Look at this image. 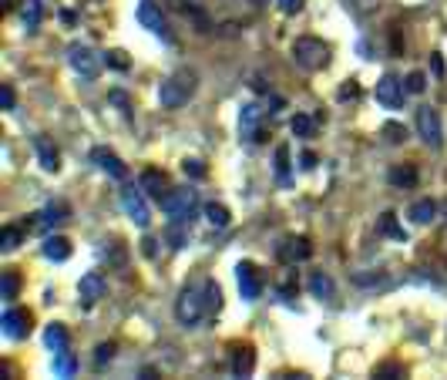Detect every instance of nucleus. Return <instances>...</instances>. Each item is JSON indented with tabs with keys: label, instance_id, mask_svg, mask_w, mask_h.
Here are the masks:
<instances>
[{
	"label": "nucleus",
	"instance_id": "nucleus-1",
	"mask_svg": "<svg viewBox=\"0 0 447 380\" xmlns=\"http://www.w3.org/2000/svg\"><path fill=\"white\" fill-rule=\"evenodd\" d=\"M196 91H198V74L182 68V71H175V74H168L165 81H162V88H158V105L168 108V112H179V108H185V105L192 101Z\"/></svg>",
	"mask_w": 447,
	"mask_h": 380
},
{
	"label": "nucleus",
	"instance_id": "nucleus-2",
	"mask_svg": "<svg viewBox=\"0 0 447 380\" xmlns=\"http://www.w3.org/2000/svg\"><path fill=\"white\" fill-rule=\"evenodd\" d=\"M293 61L296 68L303 71H323L330 64V44L320 41V37H296L293 41Z\"/></svg>",
	"mask_w": 447,
	"mask_h": 380
},
{
	"label": "nucleus",
	"instance_id": "nucleus-3",
	"mask_svg": "<svg viewBox=\"0 0 447 380\" xmlns=\"http://www.w3.org/2000/svg\"><path fill=\"white\" fill-rule=\"evenodd\" d=\"M162 209L168 212V219L175 225H192L198 212V196L196 189H172L165 198H162Z\"/></svg>",
	"mask_w": 447,
	"mask_h": 380
},
{
	"label": "nucleus",
	"instance_id": "nucleus-4",
	"mask_svg": "<svg viewBox=\"0 0 447 380\" xmlns=\"http://www.w3.org/2000/svg\"><path fill=\"white\" fill-rule=\"evenodd\" d=\"M202 316H209V310H205V290L185 286L182 293H179V299H175V320L182 326H198Z\"/></svg>",
	"mask_w": 447,
	"mask_h": 380
},
{
	"label": "nucleus",
	"instance_id": "nucleus-5",
	"mask_svg": "<svg viewBox=\"0 0 447 380\" xmlns=\"http://www.w3.org/2000/svg\"><path fill=\"white\" fill-rule=\"evenodd\" d=\"M68 64L71 71L84 78V81H95L101 74V64H105V57L95 51V47H88V44H71L68 47Z\"/></svg>",
	"mask_w": 447,
	"mask_h": 380
},
{
	"label": "nucleus",
	"instance_id": "nucleus-6",
	"mask_svg": "<svg viewBox=\"0 0 447 380\" xmlns=\"http://www.w3.org/2000/svg\"><path fill=\"white\" fill-rule=\"evenodd\" d=\"M417 135L434 152L444 145V121H441V112L437 108H431V105H420L417 108Z\"/></svg>",
	"mask_w": 447,
	"mask_h": 380
},
{
	"label": "nucleus",
	"instance_id": "nucleus-7",
	"mask_svg": "<svg viewBox=\"0 0 447 380\" xmlns=\"http://www.w3.org/2000/svg\"><path fill=\"white\" fill-rule=\"evenodd\" d=\"M121 209L131 222L138 225V229H148L152 225V212H148V202H145V192H141V185H125L121 189Z\"/></svg>",
	"mask_w": 447,
	"mask_h": 380
},
{
	"label": "nucleus",
	"instance_id": "nucleus-8",
	"mask_svg": "<svg viewBox=\"0 0 447 380\" xmlns=\"http://www.w3.org/2000/svg\"><path fill=\"white\" fill-rule=\"evenodd\" d=\"M377 105L380 108H387V112H397V108H404V95H407V85L397 78V74H383L377 81Z\"/></svg>",
	"mask_w": 447,
	"mask_h": 380
},
{
	"label": "nucleus",
	"instance_id": "nucleus-9",
	"mask_svg": "<svg viewBox=\"0 0 447 380\" xmlns=\"http://www.w3.org/2000/svg\"><path fill=\"white\" fill-rule=\"evenodd\" d=\"M138 24L152 30L155 37H162L165 44L175 41V37H172V30H168V24H165V17H162V11L155 7L152 0H141V4H138Z\"/></svg>",
	"mask_w": 447,
	"mask_h": 380
},
{
	"label": "nucleus",
	"instance_id": "nucleus-10",
	"mask_svg": "<svg viewBox=\"0 0 447 380\" xmlns=\"http://www.w3.org/2000/svg\"><path fill=\"white\" fill-rule=\"evenodd\" d=\"M236 283H239V293H242L246 303H256V299L263 296V276H259V269L252 266V263H239Z\"/></svg>",
	"mask_w": 447,
	"mask_h": 380
},
{
	"label": "nucleus",
	"instance_id": "nucleus-11",
	"mask_svg": "<svg viewBox=\"0 0 447 380\" xmlns=\"http://www.w3.org/2000/svg\"><path fill=\"white\" fill-rule=\"evenodd\" d=\"M0 333L7 340H24L30 333V313L17 310V307H7L4 316H0Z\"/></svg>",
	"mask_w": 447,
	"mask_h": 380
},
{
	"label": "nucleus",
	"instance_id": "nucleus-12",
	"mask_svg": "<svg viewBox=\"0 0 447 380\" xmlns=\"http://www.w3.org/2000/svg\"><path fill=\"white\" fill-rule=\"evenodd\" d=\"M276 256H280V263H286V266H296V263H306L309 256H313V246L303 236H286L276 246Z\"/></svg>",
	"mask_w": 447,
	"mask_h": 380
},
{
	"label": "nucleus",
	"instance_id": "nucleus-13",
	"mask_svg": "<svg viewBox=\"0 0 447 380\" xmlns=\"http://www.w3.org/2000/svg\"><path fill=\"white\" fill-rule=\"evenodd\" d=\"M91 162H95V169H101L108 179H118V182H125V179H128V165L114 155L112 148H105V145L91 148Z\"/></svg>",
	"mask_w": 447,
	"mask_h": 380
},
{
	"label": "nucleus",
	"instance_id": "nucleus-14",
	"mask_svg": "<svg viewBox=\"0 0 447 380\" xmlns=\"http://www.w3.org/2000/svg\"><path fill=\"white\" fill-rule=\"evenodd\" d=\"M239 135L246 141H259L263 138V108L259 105H242L239 108Z\"/></svg>",
	"mask_w": 447,
	"mask_h": 380
},
{
	"label": "nucleus",
	"instance_id": "nucleus-15",
	"mask_svg": "<svg viewBox=\"0 0 447 380\" xmlns=\"http://www.w3.org/2000/svg\"><path fill=\"white\" fill-rule=\"evenodd\" d=\"M138 185H141V192H145L148 198H155V202H162V198L172 192V189H168L165 172H158V169H145V172H141Z\"/></svg>",
	"mask_w": 447,
	"mask_h": 380
},
{
	"label": "nucleus",
	"instance_id": "nucleus-16",
	"mask_svg": "<svg viewBox=\"0 0 447 380\" xmlns=\"http://www.w3.org/2000/svg\"><path fill=\"white\" fill-rule=\"evenodd\" d=\"M101 296H105V280H101L98 273H84L81 283H78V299H81V307H95Z\"/></svg>",
	"mask_w": 447,
	"mask_h": 380
},
{
	"label": "nucleus",
	"instance_id": "nucleus-17",
	"mask_svg": "<svg viewBox=\"0 0 447 380\" xmlns=\"http://www.w3.org/2000/svg\"><path fill=\"white\" fill-rule=\"evenodd\" d=\"M17 14H20V24L34 34L44 20V0H17Z\"/></svg>",
	"mask_w": 447,
	"mask_h": 380
},
{
	"label": "nucleus",
	"instance_id": "nucleus-18",
	"mask_svg": "<svg viewBox=\"0 0 447 380\" xmlns=\"http://www.w3.org/2000/svg\"><path fill=\"white\" fill-rule=\"evenodd\" d=\"M34 152H37V162H41L44 172H57V169H61V155H57V148H54V141H51V138L37 135V138H34Z\"/></svg>",
	"mask_w": 447,
	"mask_h": 380
},
{
	"label": "nucleus",
	"instance_id": "nucleus-19",
	"mask_svg": "<svg viewBox=\"0 0 447 380\" xmlns=\"http://www.w3.org/2000/svg\"><path fill=\"white\" fill-rule=\"evenodd\" d=\"M68 219H71V206L57 198V202H47V206H44V209H41V219H37V222H41L44 229H57V225L68 222Z\"/></svg>",
	"mask_w": 447,
	"mask_h": 380
},
{
	"label": "nucleus",
	"instance_id": "nucleus-20",
	"mask_svg": "<svg viewBox=\"0 0 447 380\" xmlns=\"http://www.w3.org/2000/svg\"><path fill=\"white\" fill-rule=\"evenodd\" d=\"M252 370H256V350H252L249 343L232 347V374L236 377H252Z\"/></svg>",
	"mask_w": 447,
	"mask_h": 380
},
{
	"label": "nucleus",
	"instance_id": "nucleus-21",
	"mask_svg": "<svg viewBox=\"0 0 447 380\" xmlns=\"http://www.w3.org/2000/svg\"><path fill=\"white\" fill-rule=\"evenodd\" d=\"M41 253L44 259H51V263H68L71 259V242L64 236H47L41 242Z\"/></svg>",
	"mask_w": 447,
	"mask_h": 380
},
{
	"label": "nucleus",
	"instance_id": "nucleus-22",
	"mask_svg": "<svg viewBox=\"0 0 447 380\" xmlns=\"http://www.w3.org/2000/svg\"><path fill=\"white\" fill-rule=\"evenodd\" d=\"M309 293L316 296V299H333L336 296V283H333V276H326V273H313L309 276Z\"/></svg>",
	"mask_w": 447,
	"mask_h": 380
},
{
	"label": "nucleus",
	"instance_id": "nucleus-23",
	"mask_svg": "<svg viewBox=\"0 0 447 380\" xmlns=\"http://www.w3.org/2000/svg\"><path fill=\"white\" fill-rule=\"evenodd\" d=\"M44 343H47V350H51V353H64V350H71L68 330H64L61 323H51L47 330H44Z\"/></svg>",
	"mask_w": 447,
	"mask_h": 380
},
{
	"label": "nucleus",
	"instance_id": "nucleus-24",
	"mask_svg": "<svg viewBox=\"0 0 447 380\" xmlns=\"http://www.w3.org/2000/svg\"><path fill=\"white\" fill-rule=\"evenodd\" d=\"M437 219V202L434 198H417L414 206H410V222H417V225H427Z\"/></svg>",
	"mask_w": 447,
	"mask_h": 380
},
{
	"label": "nucleus",
	"instance_id": "nucleus-25",
	"mask_svg": "<svg viewBox=\"0 0 447 380\" xmlns=\"http://www.w3.org/2000/svg\"><path fill=\"white\" fill-rule=\"evenodd\" d=\"M202 290H205V310H209V316H215V313L222 310V290H219L215 280H205Z\"/></svg>",
	"mask_w": 447,
	"mask_h": 380
},
{
	"label": "nucleus",
	"instance_id": "nucleus-26",
	"mask_svg": "<svg viewBox=\"0 0 447 380\" xmlns=\"http://www.w3.org/2000/svg\"><path fill=\"white\" fill-rule=\"evenodd\" d=\"M296 138H313L316 135V118H309V114H293V121H290Z\"/></svg>",
	"mask_w": 447,
	"mask_h": 380
},
{
	"label": "nucleus",
	"instance_id": "nucleus-27",
	"mask_svg": "<svg viewBox=\"0 0 447 380\" xmlns=\"http://www.w3.org/2000/svg\"><path fill=\"white\" fill-rule=\"evenodd\" d=\"M20 239H24V232L17 225H4L0 229V253H14L17 246H20Z\"/></svg>",
	"mask_w": 447,
	"mask_h": 380
},
{
	"label": "nucleus",
	"instance_id": "nucleus-28",
	"mask_svg": "<svg viewBox=\"0 0 447 380\" xmlns=\"http://www.w3.org/2000/svg\"><path fill=\"white\" fill-rule=\"evenodd\" d=\"M205 219H209L215 229H225V225L232 222V215H229V209H225L222 202H209V206H205Z\"/></svg>",
	"mask_w": 447,
	"mask_h": 380
},
{
	"label": "nucleus",
	"instance_id": "nucleus-29",
	"mask_svg": "<svg viewBox=\"0 0 447 380\" xmlns=\"http://www.w3.org/2000/svg\"><path fill=\"white\" fill-rule=\"evenodd\" d=\"M17 290H20V280H17V273H11V269H7V273L0 276V296H4L7 303H14Z\"/></svg>",
	"mask_w": 447,
	"mask_h": 380
},
{
	"label": "nucleus",
	"instance_id": "nucleus-30",
	"mask_svg": "<svg viewBox=\"0 0 447 380\" xmlns=\"http://www.w3.org/2000/svg\"><path fill=\"white\" fill-rule=\"evenodd\" d=\"M276 175H280L282 185H290V145L276 148Z\"/></svg>",
	"mask_w": 447,
	"mask_h": 380
},
{
	"label": "nucleus",
	"instance_id": "nucleus-31",
	"mask_svg": "<svg viewBox=\"0 0 447 380\" xmlns=\"http://www.w3.org/2000/svg\"><path fill=\"white\" fill-rule=\"evenodd\" d=\"M380 232H387V236H393L397 242H407V232L397 225V219H393V212H383V219H380Z\"/></svg>",
	"mask_w": 447,
	"mask_h": 380
},
{
	"label": "nucleus",
	"instance_id": "nucleus-32",
	"mask_svg": "<svg viewBox=\"0 0 447 380\" xmlns=\"http://www.w3.org/2000/svg\"><path fill=\"white\" fill-rule=\"evenodd\" d=\"M387 179H391V185L404 189V185L417 182V169H410V165H407V169H391V175H387Z\"/></svg>",
	"mask_w": 447,
	"mask_h": 380
},
{
	"label": "nucleus",
	"instance_id": "nucleus-33",
	"mask_svg": "<svg viewBox=\"0 0 447 380\" xmlns=\"http://www.w3.org/2000/svg\"><path fill=\"white\" fill-rule=\"evenodd\" d=\"M54 374L57 377H74V357H71V350L54 353Z\"/></svg>",
	"mask_w": 447,
	"mask_h": 380
},
{
	"label": "nucleus",
	"instance_id": "nucleus-34",
	"mask_svg": "<svg viewBox=\"0 0 447 380\" xmlns=\"http://www.w3.org/2000/svg\"><path fill=\"white\" fill-rule=\"evenodd\" d=\"M404 85H407V95H420L427 88V78H424V71H410L404 78Z\"/></svg>",
	"mask_w": 447,
	"mask_h": 380
},
{
	"label": "nucleus",
	"instance_id": "nucleus-35",
	"mask_svg": "<svg viewBox=\"0 0 447 380\" xmlns=\"http://www.w3.org/2000/svg\"><path fill=\"white\" fill-rule=\"evenodd\" d=\"M374 377L377 380H397V377H404V367L400 364H383L374 370Z\"/></svg>",
	"mask_w": 447,
	"mask_h": 380
},
{
	"label": "nucleus",
	"instance_id": "nucleus-36",
	"mask_svg": "<svg viewBox=\"0 0 447 380\" xmlns=\"http://www.w3.org/2000/svg\"><path fill=\"white\" fill-rule=\"evenodd\" d=\"M182 172H185V175H192V179H205V165H202L198 158H185Z\"/></svg>",
	"mask_w": 447,
	"mask_h": 380
},
{
	"label": "nucleus",
	"instance_id": "nucleus-37",
	"mask_svg": "<svg viewBox=\"0 0 447 380\" xmlns=\"http://www.w3.org/2000/svg\"><path fill=\"white\" fill-rule=\"evenodd\" d=\"M383 138L391 141V145H400V141L407 138V128H400V125H383Z\"/></svg>",
	"mask_w": 447,
	"mask_h": 380
},
{
	"label": "nucleus",
	"instance_id": "nucleus-38",
	"mask_svg": "<svg viewBox=\"0 0 447 380\" xmlns=\"http://www.w3.org/2000/svg\"><path fill=\"white\" fill-rule=\"evenodd\" d=\"M112 357H114V343H101V347H98V353H95V367L112 364Z\"/></svg>",
	"mask_w": 447,
	"mask_h": 380
},
{
	"label": "nucleus",
	"instance_id": "nucleus-39",
	"mask_svg": "<svg viewBox=\"0 0 447 380\" xmlns=\"http://www.w3.org/2000/svg\"><path fill=\"white\" fill-rule=\"evenodd\" d=\"M276 4H280V11H282V14H286V17L299 14V11L306 7V0H276Z\"/></svg>",
	"mask_w": 447,
	"mask_h": 380
},
{
	"label": "nucleus",
	"instance_id": "nucleus-40",
	"mask_svg": "<svg viewBox=\"0 0 447 380\" xmlns=\"http://www.w3.org/2000/svg\"><path fill=\"white\" fill-rule=\"evenodd\" d=\"M0 105H4V112H14V88L11 85L0 88Z\"/></svg>",
	"mask_w": 447,
	"mask_h": 380
},
{
	"label": "nucleus",
	"instance_id": "nucleus-41",
	"mask_svg": "<svg viewBox=\"0 0 447 380\" xmlns=\"http://www.w3.org/2000/svg\"><path fill=\"white\" fill-rule=\"evenodd\" d=\"M105 61H108L112 68H118V71H125V68H128V61H125V57H121V51H112V54L105 57Z\"/></svg>",
	"mask_w": 447,
	"mask_h": 380
},
{
	"label": "nucleus",
	"instance_id": "nucleus-42",
	"mask_svg": "<svg viewBox=\"0 0 447 380\" xmlns=\"http://www.w3.org/2000/svg\"><path fill=\"white\" fill-rule=\"evenodd\" d=\"M357 95H360V85H357V81H350V85L340 88V98H357Z\"/></svg>",
	"mask_w": 447,
	"mask_h": 380
},
{
	"label": "nucleus",
	"instance_id": "nucleus-43",
	"mask_svg": "<svg viewBox=\"0 0 447 380\" xmlns=\"http://www.w3.org/2000/svg\"><path fill=\"white\" fill-rule=\"evenodd\" d=\"M299 162H303V169H313V165H316V155H313V152H306Z\"/></svg>",
	"mask_w": 447,
	"mask_h": 380
},
{
	"label": "nucleus",
	"instance_id": "nucleus-44",
	"mask_svg": "<svg viewBox=\"0 0 447 380\" xmlns=\"http://www.w3.org/2000/svg\"><path fill=\"white\" fill-rule=\"evenodd\" d=\"M256 4H269V0H256Z\"/></svg>",
	"mask_w": 447,
	"mask_h": 380
}]
</instances>
